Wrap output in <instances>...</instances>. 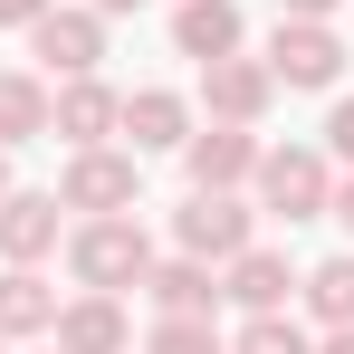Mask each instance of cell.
<instances>
[{
	"label": "cell",
	"mask_w": 354,
	"mask_h": 354,
	"mask_svg": "<svg viewBox=\"0 0 354 354\" xmlns=\"http://www.w3.org/2000/svg\"><path fill=\"white\" fill-rule=\"evenodd\" d=\"M144 354H221V326L211 316H153Z\"/></svg>",
	"instance_id": "20"
},
{
	"label": "cell",
	"mask_w": 354,
	"mask_h": 354,
	"mask_svg": "<svg viewBox=\"0 0 354 354\" xmlns=\"http://www.w3.org/2000/svg\"><path fill=\"white\" fill-rule=\"evenodd\" d=\"M58 201L77 221H106V211H144V153H115V144H77L58 173Z\"/></svg>",
	"instance_id": "3"
},
{
	"label": "cell",
	"mask_w": 354,
	"mask_h": 354,
	"mask_svg": "<svg viewBox=\"0 0 354 354\" xmlns=\"http://www.w3.org/2000/svg\"><path fill=\"white\" fill-rule=\"evenodd\" d=\"M115 115H124V86H106V77H58L48 86V134H67V153L115 144Z\"/></svg>",
	"instance_id": "9"
},
{
	"label": "cell",
	"mask_w": 354,
	"mask_h": 354,
	"mask_svg": "<svg viewBox=\"0 0 354 354\" xmlns=\"http://www.w3.org/2000/svg\"><path fill=\"white\" fill-rule=\"evenodd\" d=\"M58 326V288L39 268H0V345H39Z\"/></svg>",
	"instance_id": "16"
},
{
	"label": "cell",
	"mask_w": 354,
	"mask_h": 354,
	"mask_svg": "<svg viewBox=\"0 0 354 354\" xmlns=\"http://www.w3.org/2000/svg\"><path fill=\"white\" fill-rule=\"evenodd\" d=\"M268 77L278 86H335L345 77V39H335V19H278L268 29Z\"/></svg>",
	"instance_id": "6"
},
{
	"label": "cell",
	"mask_w": 354,
	"mask_h": 354,
	"mask_svg": "<svg viewBox=\"0 0 354 354\" xmlns=\"http://www.w3.org/2000/svg\"><path fill=\"white\" fill-rule=\"evenodd\" d=\"M173 239L192 249V259L221 268V259H239V249L259 239V201H239V192H192V201L173 211Z\"/></svg>",
	"instance_id": "5"
},
{
	"label": "cell",
	"mask_w": 354,
	"mask_h": 354,
	"mask_svg": "<svg viewBox=\"0 0 354 354\" xmlns=\"http://www.w3.org/2000/svg\"><path fill=\"white\" fill-rule=\"evenodd\" d=\"M230 354H316V335L297 326L288 306H268V316H249V326L230 335Z\"/></svg>",
	"instance_id": "19"
},
{
	"label": "cell",
	"mask_w": 354,
	"mask_h": 354,
	"mask_svg": "<svg viewBox=\"0 0 354 354\" xmlns=\"http://www.w3.org/2000/svg\"><path fill=\"white\" fill-rule=\"evenodd\" d=\"M326 221H335V230H345V239H354V173H345V182H335V201H326Z\"/></svg>",
	"instance_id": "22"
},
{
	"label": "cell",
	"mask_w": 354,
	"mask_h": 354,
	"mask_svg": "<svg viewBox=\"0 0 354 354\" xmlns=\"http://www.w3.org/2000/svg\"><path fill=\"white\" fill-rule=\"evenodd\" d=\"M115 134H124V153H182V134H192V96H182V86H134L124 115H115Z\"/></svg>",
	"instance_id": "12"
},
{
	"label": "cell",
	"mask_w": 354,
	"mask_h": 354,
	"mask_svg": "<svg viewBox=\"0 0 354 354\" xmlns=\"http://www.w3.org/2000/svg\"><path fill=\"white\" fill-rule=\"evenodd\" d=\"M48 354H58V345H48Z\"/></svg>",
	"instance_id": "28"
},
{
	"label": "cell",
	"mask_w": 354,
	"mask_h": 354,
	"mask_svg": "<svg viewBox=\"0 0 354 354\" xmlns=\"http://www.w3.org/2000/svg\"><path fill=\"white\" fill-rule=\"evenodd\" d=\"M0 192H10V144H0Z\"/></svg>",
	"instance_id": "27"
},
{
	"label": "cell",
	"mask_w": 354,
	"mask_h": 354,
	"mask_svg": "<svg viewBox=\"0 0 354 354\" xmlns=\"http://www.w3.org/2000/svg\"><path fill=\"white\" fill-rule=\"evenodd\" d=\"M48 345H58V354H134L124 297H96V288H77V297L58 306V326H48Z\"/></svg>",
	"instance_id": "11"
},
{
	"label": "cell",
	"mask_w": 354,
	"mask_h": 354,
	"mask_svg": "<svg viewBox=\"0 0 354 354\" xmlns=\"http://www.w3.org/2000/svg\"><path fill=\"white\" fill-rule=\"evenodd\" d=\"M239 39H249V19H239V0H173V58L211 67V58H230Z\"/></svg>",
	"instance_id": "14"
},
{
	"label": "cell",
	"mask_w": 354,
	"mask_h": 354,
	"mask_svg": "<svg viewBox=\"0 0 354 354\" xmlns=\"http://www.w3.org/2000/svg\"><path fill=\"white\" fill-rule=\"evenodd\" d=\"M259 211L268 221H326V201H335V163H326V144H259Z\"/></svg>",
	"instance_id": "2"
},
{
	"label": "cell",
	"mask_w": 354,
	"mask_h": 354,
	"mask_svg": "<svg viewBox=\"0 0 354 354\" xmlns=\"http://www.w3.org/2000/svg\"><path fill=\"white\" fill-rule=\"evenodd\" d=\"M182 173H192V192H239V182L259 173V124H192L182 134Z\"/></svg>",
	"instance_id": "7"
},
{
	"label": "cell",
	"mask_w": 354,
	"mask_h": 354,
	"mask_svg": "<svg viewBox=\"0 0 354 354\" xmlns=\"http://www.w3.org/2000/svg\"><path fill=\"white\" fill-rule=\"evenodd\" d=\"M67 239V201L58 192H0V268H39L48 249Z\"/></svg>",
	"instance_id": "8"
},
{
	"label": "cell",
	"mask_w": 354,
	"mask_h": 354,
	"mask_svg": "<svg viewBox=\"0 0 354 354\" xmlns=\"http://www.w3.org/2000/svg\"><path fill=\"white\" fill-rule=\"evenodd\" d=\"M0 354H10V345H0Z\"/></svg>",
	"instance_id": "29"
},
{
	"label": "cell",
	"mask_w": 354,
	"mask_h": 354,
	"mask_svg": "<svg viewBox=\"0 0 354 354\" xmlns=\"http://www.w3.org/2000/svg\"><path fill=\"white\" fill-rule=\"evenodd\" d=\"M39 134H48V77L0 67V144L19 153V144H39Z\"/></svg>",
	"instance_id": "17"
},
{
	"label": "cell",
	"mask_w": 354,
	"mask_h": 354,
	"mask_svg": "<svg viewBox=\"0 0 354 354\" xmlns=\"http://www.w3.org/2000/svg\"><path fill=\"white\" fill-rule=\"evenodd\" d=\"M39 10H48V0H0V29H29Z\"/></svg>",
	"instance_id": "24"
},
{
	"label": "cell",
	"mask_w": 354,
	"mask_h": 354,
	"mask_svg": "<svg viewBox=\"0 0 354 354\" xmlns=\"http://www.w3.org/2000/svg\"><path fill=\"white\" fill-rule=\"evenodd\" d=\"M326 163H354V96H335V115H326Z\"/></svg>",
	"instance_id": "21"
},
{
	"label": "cell",
	"mask_w": 354,
	"mask_h": 354,
	"mask_svg": "<svg viewBox=\"0 0 354 354\" xmlns=\"http://www.w3.org/2000/svg\"><path fill=\"white\" fill-rule=\"evenodd\" d=\"M201 106H211V115L221 124H259L268 115V106H278V77H268V58H211L201 67Z\"/></svg>",
	"instance_id": "10"
},
{
	"label": "cell",
	"mask_w": 354,
	"mask_h": 354,
	"mask_svg": "<svg viewBox=\"0 0 354 354\" xmlns=\"http://www.w3.org/2000/svg\"><path fill=\"white\" fill-rule=\"evenodd\" d=\"M86 10H106V19H124V10H144V0H86Z\"/></svg>",
	"instance_id": "26"
},
{
	"label": "cell",
	"mask_w": 354,
	"mask_h": 354,
	"mask_svg": "<svg viewBox=\"0 0 354 354\" xmlns=\"http://www.w3.org/2000/svg\"><path fill=\"white\" fill-rule=\"evenodd\" d=\"M345 0H278V19H335Z\"/></svg>",
	"instance_id": "23"
},
{
	"label": "cell",
	"mask_w": 354,
	"mask_h": 354,
	"mask_svg": "<svg viewBox=\"0 0 354 354\" xmlns=\"http://www.w3.org/2000/svg\"><path fill=\"white\" fill-rule=\"evenodd\" d=\"M297 297H306V316H316V326H354V249L316 259V268L297 278Z\"/></svg>",
	"instance_id": "18"
},
{
	"label": "cell",
	"mask_w": 354,
	"mask_h": 354,
	"mask_svg": "<svg viewBox=\"0 0 354 354\" xmlns=\"http://www.w3.org/2000/svg\"><path fill=\"white\" fill-rule=\"evenodd\" d=\"M144 268H153V239H144L134 211H106V221H77L67 230V278L77 288L124 297V288H144Z\"/></svg>",
	"instance_id": "1"
},
{
	"label": "cell",
	"mask_w": 354,
	"mask_h": 354,
	"mask_svg": "<svg viewBox=\"0 0 354 354\" xmlns=\"http://www.w3.org/2000/svg\"><path fill=\"white\" fill-rule=\"evenodd\" d=\"M221 297H230L239 316H268V306H288V297H297V259L249 239L239 259H221Z\"/></svg>",
	"instance_id": "13"
},
{
	"label": "cell",
	"mask_w": 354,
	"mask_h": 354,
	"mask_svg": "<svg viewBox=\"0 0 354 354\" xmlns=\"http://www.w3.org/2000/svg\"><path fill=\"white\" fill-rule=\"evenodd\" d=\"M316 354H354V326H326V345Z\"/></svg>",
	"instance_id": "25"
},
{
	"label": "cell",
	"mask_w": 354,
	"mask_h": 354,
	"mask_svg": "<svg viewBox=\"0 0 354 354\" xmlns=\"http://www.w3.org/2000/svg\"><path fill=\"white\" fill-rule=\"evenodd\" d=\"M29 58H39L48 86H58V77H96V67H106V10H67V0H48V10L29 19Z\"/></svg>",
	"instance_id": "4"
},
{
	"label": "cell",
	"mask_w": 354,
	"mask_h": 354,
	"mask_svg": "<svg viewBox=\"0 0 354 354\" xmlns=\"http://www.w3.org/2000/svg\"><path fill=\"white\" fill-rule=\"evenodd\" d=\"M144 297H153V316H221V268L211 259H153L144 268Z\"/></svg>",
	"instance_id": "15"
}]
</instances>
